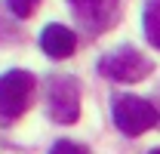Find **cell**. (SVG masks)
Here are the masks:
<instances>
[{"mask_svg":"<svg viewBox=\"0 0 160 154\" xmlns=\"http://www.w3.org/2000/svg\"><path fill=\"white\" fill-rule=\"evenodd\" d=\"M154 108H157V114H160V93H157V105H154Z\"/></svg>","mask_w":160,"mask_h":154,"instance_id":"cell-10","label":"cell"},{"mask_svg":"<svg viewBox=\"0 0 160 154\" xmlns=\"http://www.w3.org/2000/svg\"><path fill=\"white\" fill-rule=\"evenodd\" d=\"M37 90V80L31 71H6L0 77V123H12L28 111Z\"/></svg>","mask_w":160,"mask_h":154,"instance_id":"cell-3","label":"cell"},{"mask_svg":"<svg viewBox=\"0 0 160 154\" xmlns=\"http://www.w3.org/2000/svg\"><path fill=\"white\" fill-rule=\"evenodd\" d=\"M37 6H40V0H9V9H12V16H19V19L34 16Z\"/></svg>","mask_w":160,"mask_h":154,"instance_id":"cell-8","label":"cell"},{"mask_svg":"<svg viewBox=\"0 0 160 154\" xmlns=\"http://www.w3.org/2000/svg\"><path fill=\"white\" fill-rule=\"evenodd\" d=\"M151 71H154V62L145 53H139L136 46H120L99 59V74L108 80H117V83H139Z\"/></svg>","mask_w":160,"mask_h":154,"instance_id":"cell-2","label":"cell"},{"mask_svg":"<svg viewBox=\"0 0 160 154\" xmlns=\"http://www.w3.org/2000/svg\"><path fill=\"white\" fill-rule=\"evenodd\" d=\"M151 154H160V148H154V151H151Z\"/></svg>","mask_w":160,"mask_h":154,"instance_id":"cell-11","label":"cell"},{"mask_svg":"<svg viewBox=\"0 0 160 154\" xmlns=\"http://www.w3.org/2000/svg\"><path fill=\"white\" fill-rule=\"evenodd\" d=\"M46 111L56 123H77L80 117V86L68 74H52L46 80Z\"/></svg>","mask_w":160,"mask_h":154,"instance_id":"cell-4","label":"cell"},{"mask_svg":"<svg viewBox=\"0 0 160 154\" xmlns=\"http://www.w3.org/2000/svg\"><path fill=\"white\" fill-rule=\"evenodd\" d=\"M49 154H89L86 151V145H80V142H68V139H62L52 145V151Z\"/></svg>","mask_w":160,"mask_h":154,"instance_id":"cell-9","label":"cell"},{"mask_svg":"<svg viewBox=\"0 0 160 154\" xmlns=\"http://www.w3.org/2000/svg\"><path fill=\"white\" fill-rule=\"evenodd\" d=\"M40 49L49 59H68V56H74V49H77V37L65 25H46L43 34H40Z\"/></svg>","mask_w":160,"mask_h":154,"instance_id":"cell-6","label":"cell"},{"mask_svg":"<svg viewBox=\"0 0 160 154\" xmlns=\"http://www.w3.org/2000/svg\"><path fill=\"white\" fill-rule=\"evenodd\" d=\"M142 22H145V37H148V43L160 49V0H148L145 3Z\"/></svg>","mask_w":160,"mask_h":154,"instance_id":"cell-7","label":"cell"},{"mask_svg":"<svg viewBox=\"0 0 160 154\" xmlns=\"http://www.w3.org/2000/svg\"><path fill=\"white\" fill-rule=\"evenodd\" d=\"M86 34H105L120 16V0H68Z\"/></svg>","mask_w":160,"mask_h":154,"instance_id":"cell-5","label":"cell"},{"mask_svg":"<svg viewBox=\"0 0 160 154\" xmlns=\"http://www.w3.org/2000/svg\"><path fill=\"white\" fill-rule=\"evenodd\" d=\"M111 117H114V126L123 136H142L148 130H154L160 123V114L154 108V102L142 96H117L111 102Z\"/></svg>","mask_w":160,"mask_h":154,"instance_id":"cell-1","label":"cell"}]
</instances>
